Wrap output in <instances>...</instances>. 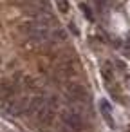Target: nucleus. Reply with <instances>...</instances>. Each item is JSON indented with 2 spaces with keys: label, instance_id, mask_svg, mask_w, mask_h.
Instances as JSON below:
<instances>
[{
  "label": "nucleus",
  "instance_id": "nucleus-1",
  "mask_svg": "<svg viewBox=\"0 0 130 132\" xmlns=\"http://www.w3.org/2000/svg\"><path fill=\"white\" fill-rule=\"evenodd\" d=\"M24 29H25V33H27V36L33 40V42H38V44H42V42H45L49 36H51V29H49V26L44 22V20H33V22H27L25 26H24Z\"/></svg>",
  "mask_w": 130,
  "mask_h": 132
},
{
  "label": "nucleus",
  "instance_id": "nucleus-2",
  "mask_svg": "<svg viewBox=\"0 0 130 132\" xmlns=\"http://www.w3.org/2000/svg\"><path fill=\"white\" fill-rule=\"evenodd\" d=\"M29 101H31V100H27L25 96L13 98V100L9 101V105H7V110H9L11 114H15V116H18V114H22V112H27Z\"/></svg>",
  "mask_w": 130,
  "mask_h": 132
},
{
  "label": "nucleus",
  "instance_id": "nucleus-3",
  "mask_svg": "<svg viewBox=\"0 0 130 132\" xmlns=\"http://www.w3.org/2000/svg\"><path fill=\"white\" fill-rule=\"evenodd\" d=\"M63 121H65L71 128H74V130H81V128H83V119H81V116H80L78 112H74V110H65V112H63Z\"/></svg>",
  "mask_w": 130,
  "mask_h": 132
},
{
  "label": "nucleus",
  "instance_id": "nucleus-4",
  "mask_svg": "<svg viewBox=\"0 0 130 132\" xmlns=\"http://www.w3.org/2000/svg\"><path fill=\"white\" fill-rule=\"evenodd\" d=\"M99 112L103 116V119L107 121L108 127H114V118H112V109H110V103L107 100H101L99 101Z\"/></svg>",
  "mask_w": 130,
  "mask_h": 132
},
{
  "label": "nucleus",
  "instance_id": "nucleus-5",
  "mask_svg": "<svg viewBox=\"0 0 130 132\" xmlns=\"http://www.w3.org/2000/svg\"><path fill=\"white\" fill-rule=\"evenodd\" d=\"M56 7L60 9V13H67L69 11V2L67 0H56Z\"/></svg>",
  "mask_w": 130,
  "mask_h": 132
},
{
  "label": "nucleus",
  "instance_id": "nucleus-6",
  "mask_svg": "<svg viewBox=\"0 0 130 132\" xmlns=\"http://www.w3.org/2000/svg\"><path fill=\"white\" fill-rule=\"evenodd\" d=\"M80 7H81V11H83V13H85V16H87V18H89V20H92V13H90V9H89V7H87V6H85V4H81V6H80Z\"/></svg>",
  "mask_w": 130,
  "mask_h": 132
},
{
  "label": "nucleus",
  "instance_id": "nucleus-7",
  "mask_svg": "<svg viewBox=\"0 0 130 132\" xmlns=\"http://www.w3.org/2000/svg\"><path fill=\"white\" fill-rule=\"evenodd\" d=\"M125 45H126V49L130 51V33H128V36H126V42H125Z\"/></svg>",
  "mask_w": 130,
  "mask_h": 132
},
{
  "label": "nucleus",
  "instance_id": "nucleus-8",
  "mask_svg": "<svg viewBox=\"0 0 130 132\" xmlns=\"http://www.w3.org/2000/svg\"><path fill=\"white\" fill-rule=\"evenodd\" d=\"M128 83H130V74H128Z\"/></svg>",
  "mask_w": 130,
  "mask_h": 132
}]
</instances>
